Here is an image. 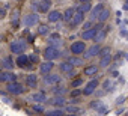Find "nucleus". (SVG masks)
Listing matches in <instances>:
<instances>
[{"instance_id":"nucleus-1","label":"nucleus","mask_w":128,"mask_h":116,"mask_svg":"<svg viewBox=\"0 0 128 116\" xmlns=\"http://www.w3.org/2000/svg\"><path fill=\"white\" fill-rule=\"evenodd\" d=\"M100 56H101V59H100V65L101 66H108L110 62H112V54H110V50L108 48H104L100 51Z\"/></svg>"},{"instance_id":"nucleus-2","label":"nucleus","mask_w":128,"mask_h":116,"mask_svg":"<svg viewBox=\"0 0 128 116\" xmlns=\"http://www.w3.org/2000/svg\"><path fill=\"white\" fill-rule=\"evenodd\" d=\"M101 29H102V23H100L98 26H94L92 29H89V30L83 32V33H82V38H83V39H86V41H88V39H94V38L96 36V33H98Z\"/></svg>"},{"instance_id":"nucleus-3","label":"nucleus","mask_w":128,"mask_h":116,"mask_svg":"<svg viewBox=\"0 0 128 116\" xmlns=\"http://www.w3.org/2000/svg\"><path fill=\"white\" fill-rule=\"evenodd\" d=\"M59 56H60V51H59V48L47 47V48H45V51H44V57H45V59H47L48 62H51V60L57 59Z\"/></svg>"},{"instance_id":"nucleus-4","label":"nucleus","mask_w":128,"mask_h":116,"mask_svg":"<svg viewBox=\"0 0 128 116\" xmlns=\"http://www.w3.org/2000/svg\"><path fill=\"white\" fill-rule=\"evenodd\" d=\"M84 50H86V45H84L83 41H77V42H72L71 44V53L74 56H78V54L84 53Z\"/></svg>"},{"instance_id":"nucleus-5","label":"nucleus","mask_w":128,"mask_h":116,"mask_svg":"<svg viewBox=\"0 0 128 116\" xmlns=\"http://www.w3.org/2000/svg\"><path fill=\"white\" fill-rule=\"evenodd\" d=\"M8 92L12 94V95H20V94L24 92V86H23L21 83H17V82L9 83V84H8Z\"/></svg>"},{"instance_id":"nucleus-6","label":"nucleus","mask_w":128,"mask_h":116,"mask_svg":"<svg viewBox=\"0 0 128 116\" xmlns=\"http://www.w3.org/2000/svg\"><path fill=\"white\" fill-rule=\"evenodd\" d=\"M24 48H26V44H24V41H14V42H11V51L12 53H15V54H21L23 51H24Z\"/></svg>"},{"instance_id":"nucleus-7","label":"nucleus","mask_w":128,"mask_h":116,"mask_svg":"<svg viewBox=\"0 0 128 116\" xmlns=\"http://www.w3.org/2000/svg\"><path fill=\"white\" fill-rule=\"evenodd\" d=\"M38 21H39V17H38L36 14H29V15H26V17H24V20H23L24 26H27V27L36 26V24H38Z\"/></svg>"},{"instance_id":"nucleus-8","label":"nucleus","mask_w":128,"mask_h":116,"mask_svg":"<svg viewBox=\"0 0 128 116\" xmlns=\"http://www.w3.org/2000/svg\"><path fill=\"white\" fill-rule=\"evenodd\" d=\"M48 42H50V45H48V47L57 48L59 45H62V38H60V35H59V33H51V35H50V38H48Z\"/></svg>"},{"instance_id":"nucleus-9","label":"nucleus","mask_w":128,"mask_h":116,"mask_svg":"<svg viewBox=\"0 0 128 116\" xmlns=\"http://www.w3.org/2000/svg\"><path fill=\"white\" fill-rule=\"evenodd\" d=\"M96 88H98V80H90V82L84 86V89H83V95H92V94L95 92Z\"/></svg>"},{"instance_id":"nucleus-10","label":"nucleus","mask_w":128,"mask_h":116,"mask_svg":"<svg viewBox=\"0 0 128 116\" xmlns=\"http://www.w3.org/2000/svg\"><path fill=\"white\" fill-rule=\"evenodd\" d=\"M17 78V76L14 72H5L0 70V83H3V82H9V83H14Z\"/></svg>"},{"instance_id":"nucleus-11","label":"nucleus","mask_w":128,"mask_h":116,"mask_svg":"<svg viewBox=\"0 0 128 116\" xmlns=\"http://www.w3.org/2000/svg\"><path fill=\"white\" fill-rule=\"evenodd\" d=\"M100 51H101V47L100 45H92L86 53H84V59H92V57H95L96 54H100Z\"/></svg>"},{"instance_id":"nucleus-12","label":"nucleus","mask_w":128,"mask_h":116,"mask_svg":"<svg viewBox=\"0 0 128 116\" xmlns=\"http://www.w3.org/2000/svg\"><path fill=\"white\" fill-rule=\"evenodd\" d=\"M83 20H84V14L76 12V15H74L72 20L70 21V26H71V27H77V26H80V24L83 23Z\"/></svg>"},{"instance_id":"nucleus-13","label":"nucleus","mask_w":128,"mask_h":116,"mask_svg":"<svg viewBox=\"0 0 128 116\" xmlns=\"http://www.w3.org/2000/svg\"><path fill=\"white\" fill-rule=\"evenodd\" d=\"M60 82V76L57 74H47V77H44V83L45 84H57Z\"/></svg>"},{"instance_id":"nucleus-14","label":"nucleus","mask_w":128,"mask_h":116,"mask_svg":"<svg viewBox=\"0 0 128 116\" xmlns=\"http://www.w3.org/2000/svg\"><path fill=\"white\" fill-rule=\"evenodd\" d=\"M20 68H26V66H29L30 65V60H29V57L26 56V54H20L18 57H17V62H15Z\"/></svg>"},{"instance_id":"nucleus-15","label":"nucleus","mask_w":128,"mask_h":116,"mask_svg":"<svg viewBox=\"0 0 128 116\" xmlns=\"http://www.w3.org/2000/svg\"><path fill=\"white\" fill-rule=\"evenodd\" d=\"M59 68H60V71H62L63 74H68V76L74 72V66H72V65H70L68 62H63V64H60V65H59Z\"/></svg>"},{"instance_id":"nucleus-16","label":"nucleus","mask_w":128,"mask_h":116,"mask_svg":"<svg viewBox=\"0 0 128 116\" xmlns=\"http://www.w3.org/2000/svg\"><path fill=\"white\" fill-rule=\"evenodd\" d=\"M62 17H63V15H62L59 11H51V12H48V17H47V18H48L50 23H57Z\"/></svg>"},{"instance_id":"nucleus-17","label":"nucleus","mask_w":128,"mask_h":116,"mask_svg":"<svg viewBox=\"0 0 128 116\" xmlns=\"http://www.w3.org/2000/svg\"><path fill=\"white\" fill-rule=\"evenodd\" d=\"M26 84L29 86V88H36L38 86V78H36V76L35 74H29L27 77H26Z\"/></svg>"},{"instance_id":"nucleus-18","label":"nucleus","mask_w":128,"mask_h":116,"mask_svg":"<svg viewBox=\"0 0 128 116\" xmlns=\"http://www.w3.org/2000/svg\"><path fill=\"white\" fill-rule=\"evenodd\" d=\"M32 100L35 101V102H44V101H47V95H45V92H35L33 95H32Z\"/></svg>"},{"instance_id":"nucleus-19","label":"nucleus","mask_w":128,"mask_h":116,"mask_svg":"<svg viewBox=\"0 0 128 116\" xmlns=\"http://www.w3.org/2000/svg\"><path fill=\"white\" fill-rule=\"evenodd\" d=\"M51 8V2L50 0H42V2L38 5V11L39 12H48Z\"/></svg>"},{"instance_id":"nucleus-20","label":"nucleus","mask_w":128,"mask_h":116,"mask_svg":"<svg viewBox=\"0 0 128 116\" xmlns=\"http://www.w3.org/2000/svg\"><path fill=\"white\" fill-rule=\"evenodd\" d=\"M110 30V27H102L98 33H96V36L94 38L96 42H101V41H104V38H106V35H107V32Z\"/></svg>"},{"instance_id":"nucleus-21","label":"nucleus","mask_w":128,"mask_h":116,"mask_svg":"<svg viewBox=\"0 0 128 116\" xmlns=\"http://www.w3.org/2000/svg\"><path fill=\"white\" fill-rule=\"evenodd\" d=\"M76 12H77V11H76L74 8H68V9L65 11V14H63V20H65L66 23H70V21L72 20V17L76 15Z\"/></svg>"},{"instance_id":"nucleus-22","label":"nucleus","mask_w":128,"mask_h":116,"mask_svg":"<svg viewBox=\"0 0 128 116\" xmlns=\"http://www.w3.org/2000/svg\"><path fill=\"white\" fill-rule=\"evenodd\" d=\"M102 9H104V5H96V6L92 9V12H90V18H92V20L98 18V17H100V14L102 12Z\"/></svg>"},{"instance_id":"nucleus-23","label":"nucleus","mask_w":128,"mask_h":116,"mask_svg":"<svg viewBox=\"0 0 128 116\" xmlns=\"http://www.w3.org/2000/svg\"><path fill=\"white\" fill-rule=\"evenodd\" d=\"M50 104H53L56 107H63V106L66 104V101H65V98H63V96H56V98H53L50 101Z\"/></svg>"},{"instance_id":"nucleus-24","label":"nucleus","mask_w":128,"mask_h":116,"mask_svg":"<svg viewBox=\"0 0 128 116\" xmlns=\"http://www.w3.org/2000/svg\"><path fill=\"white\" fill-rule=\"evenodd\" d=\"M68 64L72 66H80V65H83V59L82 57H77V56H71L68 59Z\"/></svg>"},{"instance_id":"nucleus-25","label":"nucleus","mask_w":128,"mask_h":116,"mask_svg":"<svg viewBox=\"0 0 128 116\" xmlns=\"http://www.w3.org/2000/svg\"><path fill=\"white\" fill-rule=\"evenodd\" d=\"M51 70H53V64H51V62H48V60H47V62H44V64L41 65V72H42V74H45V76H47V74H50V72H51Z\"/></svg>"},{"instance_id":"nucleus-26","label":"nucleus","mask_w":128,"mask_h":116,"mask_svg":"<svg viewBox=\"0 0 128 116\" xmlns=\"http://www.w3.org/2000/svg\"><path fill=\"white\" fill-rule=\"evenodd\" d=\"M108 17H110V9H107V8H104V9H102V12L100 14V17H98L96 20H98L100 23H104L106 20H108Z\"/></svg>"},{"instance_id":"nucleus-27","label":"nucleus","mask_w":128,"mask_h":116,"mask_svg":"<svg viewBox=\"0 0 128 116\" xmlns=\"http://www.w3.org/2000/svg\"><path fill=\"white\" fill-rule=\"evenodd\" d=\"M98 72V66L96 65H90V66H86L84 68V74L86 76H95Z\"/></svg>"},{"instance_id":"nucleus-28","label":"nucleus","mask_w":128,"mask_h":116,"mask_svg":"<svg viewBox=\"0 0 128 116\" xmlns=\"http://www.w3.org/2000/svg\"><path fill=\"white\" fill-rule=\"evenodd\" d=\"M90 9H92V6H90L89 3H83V5H80V6H78L76 11H77V12H82V14H84V12H88V11H90Z\"/></svg>"},{"instance_id":"nucleus-29","label":"nucleus","mask_w":128,"mask_h":116,"mask_svg":"<svg viewBox=\"0 0 128 116\" xmlns=\"http://www.w3.org/2000/svg\"><path fill=\"white\" fill-rule=\"evenodd\" d=\"M14 66V62H12V57H5L3 59V68H6V70H11Z\"/></svg>"},{"instance_id":"nucleus-30","label":"nucleus","mask_w":128,"mask_h":116,"mask_svg":"<svg viewBox=\"0 0 128 116\" xmlns=\"http://www.w3.org/2000/svg\"><path fill=\"white\" fill-rule=\"evenodd\" d=\"M38 33H39V35H47V33H50V27L45 26V24H41V26L38 27Z\"/></svg>"},{"instance_id":"nucleus-31","label":"nucleus","mask_w":128,"mask_h":116,"mask_svg":"<svg viewBox=\"0 0 128 116\" xmlns=\"http://www.w3.org/2000/svg\"><path fill=\"white\" fill-rule=\"evenodd\" d=\"M65 92H66V89H65V88H62V86L53 89V94H54L56 96H63V94H65Z\"/></svg>"},{"instance_id":"nucleus-32","label":"nucleus","mask_w":128,"mask_h":116,"mask_svg":"<svg viewBox=\"0 0 128 116\" xmlns=\"http://www.w3.org/2000/svg\"><path fill=\"white\" fill-rule=\"evenodd\" d=\"M47 116H63V112H62L60 108H57V110L48 112V113H47Z\"/></svg>"},{"instance_id":"nucleus-33","label":"nucleus","mask_w":128,"mask_h":116,"mask_svg":"<svg viewBox=\"0 0 128 116\" xmlns=\"http://www.w3.org/2000/svg\"><path fill=\"white\" fill-rule=\"evenodd\" d=\"M65 110H66V113H77L80 108H78V107H76V106H68Z\"/></svg>"},{"instance_id":"nucleus-34","label":"nucleus","mask_w":128,"mask_h":116,"mask_svg":"<svg viewBox=\"0 0 128 116\" xmlns=\"http://www.w3.org/2000/svg\"><path fill=\"white\" fill-rule=\"evenodd\" d=\"M12 23H14V27L18 26V11H14V15H12Z\"/></svg>"},{"instance_id":"nucleus-35","label":"nucleus","mask_w":128,"mask_h":116,"mask_svg":"<svg viewBox=\"0 0 128 116\" xmlns=\"http://www.w3.org/2000/svg\"><path fill=\"white\" fill-rule=\"evenodd\" d=\"M82 83H83V78H76V80H72V82H71L72 88H77V86H80Z\"/></svg>"},{"instance_id":"nucleus-36","label":"nucleus","mask_w":128,"mask_h":116,"mask_svg":"<svg viewBox=\"0 0 128 116\" xmlns=\"http://www.w3.org/2000/svg\"><path fill=\"white\" fill-rule=\"evenodd\" d=\"M94 26H92V21H88V23H84V26H83V32H86V30H89V29H92Z\"/></svg>"},{"instance_id":"nucleus-37","label":"nucleus","mask_w":128,"mask_h":116,"mask_svg":"<svg viewBox=\"0 0 128 116\" xmlns=\"http://www.w3.org/2000/svg\"><path fill=\"white\" fill-rule=\"evenodd\" d=\"M80 94H83V92H80V90H77V89H76V90H72V92H71V96H78Z\"/></svg>"},{"instance_id":"nucleus-38","label":"nucleus","mask_w":128,"mask_h":116,"mask_svg":"<svg viewBox=\"0 0 128 116\" xmlns=\"http://www.w3.org/2000/svg\"><path fill=\"white\" fill-rule=\"evenodd\" d=\"M29 60H32V62H38V56H32Z\"/></svg>"},{"instance_id":"nucleus-39","label":"nucleus","mask_w":128,"mask_h":116,"mask_svg":"<svg viewBox=\"0 0 128 116\" xmlns=\"http://www.w3.org/2000/svg\"><path fill=\"white\" fill-rule=\"evenodd\" d=\"M38 5H39V3H36V2H33V3H32V8H33V9H38Z\"/></svg>"},{"instance_id":"nucleus-40","label":"nucleus","mask_w":128,"mask_h":116,"mask_svg":"<svg viewBox=\"0 0 128 116\" xmlns=\"http://www.w3.org/2000/svg\"><path fill=\"white\" fill-rule=\"evenodd\" d=\"M33 108H35V110H36V112H42V107H39V106H35V107H33Z\"/></svg>"},{"instance_id":"nucleus-41","label":"nucleus","mask_w":128,"mask_h":116,"mask_svg":"<svg viewBox=\"0 0 128 116\" xmlns=\"http://www.w3.org/2000/svg\"><path fill=\"white\" fill-rule=\"evenodd\" d=\"M80 2H82V3H89L90 0H80Z\"/></svg>"},{"instance_id":"nucleus-42","label":"nucleus","mask_w":128,"mask_h":116,"mask_svg":"<svg viewBox=\"0 0 128 116\" xmlns=\"http://www.w3.org/2000/svg\"><path fill=\"white\" fill-rule=\"evenodd\" d=\"M59 2H63V0H59Z\"/></svg>"},{"instance_id":"nucleus-43","label":"nucleus","mask_w":128,"mask_h":116,"mask_svg":"<svg viewBox=\"0 0 128 116\" xmlns=\"http://www.w3.org/2000/svg\"><path fill=\"white\" fill-rule=\"evenodd\" d=\"M102 2H104V0H102Z\"/></svg>"}]
</instances>
